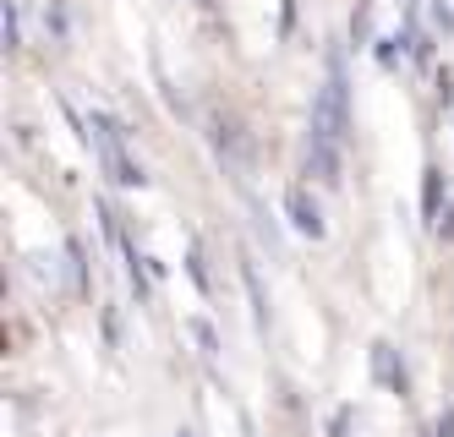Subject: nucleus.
<instances>
[{
	"instance_id": "nucleus-3",
	"label": "nucleus",
	"mask_w": 454,
	"mask_h": 437,
	"mask_svg": "<svg viewBox=\"0 0 454 437\" xmlns=\"http://www.w3.org/2000/svg\"><path fill=\"white\" fill-rule=\"evenodd\" d=\"M285 214H290V224H296L301 235H312V241H323V214H317V203L301 191V186H290V197H285Z\"/></svg>"
},
{
	"instance_id": "nucleus-9",
	"label": "nucleus",
	"mask_w": 454,
	"mask_h": 437,
	"mask_svg": "<svg viewBox=\"0 0 454 437\" xmlns=\"http://www.w3.org/2000/svg\"><path fill=\"white\" fill-rule=\"evenodd\" d=\"M181 437H186V432H181Z\"/></svg>"
},
{
	"instance_id": "nucleus-4",
	"label": "nucleus",
	"mask_w": 454,
	"mask_h": 437,
	"mask_svg": "<svg viewBox=\"0 0 454 437\" xmlns=\"http://www.w3.org/2000/svg\"><path fill=\"white\" fill-rule=\"evenodd\" d=\"M421 214H427V230L443 224V170H438V164L421 170Z\"/></svg>"
},
{
	"instance_id": "nucleus-6",
	"label": "nucleus",
	"mask_w": 454,
	"mask_h": 437,
	"mask_svg": "<svg viewBox=\"0 0 454 437\" xmlns=\"http://www.w3.org/2000/svg\"><path fill=\"white\" fill-rule=\"evenodd\" d=\"M0 33H6V50H17V12H12V0H6V12H0Z\"/></svg>"
},
{
	"instance_id": "nucleus-2",
	"label": "nucleus",
	"mask_w": 454,
	"mask_h": 437,
	"mask_svg": "<svg viewBox=\"0 0 454 437\" xmlns=\"http://www.w3.org/2000/svg\"><path fill=\"white\" fill-rule=\"evenodd\" d=\"M88 143L99 148V164H105V176H110L115 186H143V170H137L132 159H126L121 126H115L110 115H99V110H93V121H88Z\"/></svg>"
},
{
	"instance_id": "nucleus-1",
	"label": "nucleus",
	"mask_w": 454,
	"mask_h": 437,
	"mask_svg": "<svg viewBox=\"0 0 454 437\" xmlns=\"http://www.w3.org/2000/svg\"><path fill=\"white\" fill-rule=\"evenodd\" d=\"M350 131V82H345V55L329 50V77L312 98V143H307V176L323 186H340V153Z\"/></svg>"
},
{
	"instance_id": "nucleus-7",
	"label": "nucleus",
	"mask_w": 454,
	"mask_h": 437,
	"mask_svg": "<svg viewBox=\"0 0 454 437\" xmlns=\"http://www.w3.org/2000/svg\"><path fill=\"white\" fill-rule=\"evenodd\" d=\"M438 437H454V405H449V416L438 421Z\"/></svg>"
},
{
	"instance_id": "nucleus-5",
	"label": "nucleus",
	"mask_w": 454,
	"mask_h": 437,
	"mask_svg": "<svg viewBox=\"0 0 454 437\" xmlns=\"http://www.w3.org/2000/svg\"><path fill=\"white\" fill-rule=\"evenodd\" d=\"M372 372H378L388 388H395V394H405V366L395 361V345H383V339L372 345Z\"/></svg>"
},
{
	"instance_id": "nucleus-8",
	"label": "nucleus",
	"mask_w": 454,
	"mask_h": 437,
	"mask_svg": "<svg viewBox=\"0 0 454 437\" xmlns=\"http://www.w3.org/2000/svg\"><path fill=\"white\" fill-rule=\"evenodd\" d=\"M198 6H208V0H198Z\"/></svg>"
}]
</instances>
